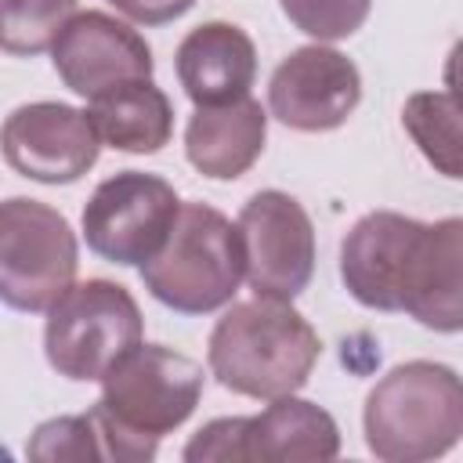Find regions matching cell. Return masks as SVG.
<instances>
[{
    "label": "cell",
    "mask_w": 463,
    "mask_h": 463,
    "mask_svg": "<svg viewBox=\"0 0 463 463\" xmlns=\"http://www.w3.org/2000/svg\"><path fill=\"white\" fill-rule=\"evenodd\" d=\"M336 452V420L297 394L271 398L257 416L210 420L184 445L188 463H322Z\"/></svg>",
    "instance_id": "obj_5"
},
{
    "label": "cell",
    "mask_w": 463,
    "mask_h": 463,
    "mask_svg": "<svg viewBox=\"0 0 463 463\" xmlns=\"http://www.w3.org/2000/svg\"><path fill=\"white\" fill-rule=\"evenodd\" d=\"M402 311L434 333L463 329V221L445 217L423 224Z\"/></svg>",
    "instance_id": "obj_15"
},
{
    "label": "cell",
    "mask_w": 463,
    "mask_h": 463,
    "mask_svg": "<svg viewBox=\"0 0 463 463\" xmlns=\"http://www.w3.org/2000/svg\"><path fill=\"white\" fill-rule=\"evenodd\" d=\"M87 119L101 145L134 156L159 152L174 134V105L152 80H134L90 98Z\"/></svg>",
    "instance_id": "obj_17"
},
{
    "label": "cell",
    "mask_w": 463,
    "mask_h": 463,
    "mask_svg": "<svg viewBox=\"0 0 463 463\" xmlns=\"http://www.w3.org/2000/svg\"><path fill=\"white\" fill-rule=\"evenodd\" d=\"M402 127L412 134L430 166L459 177V101L456 90H416L402 109Z\"/></svg>",
    "instance_id": "obj_18"
},
{
    "label": "cell",
    "mask_w": 463,
    "mask_h": 463,
    "mask_svg": "<svg viewBox=\"0 0 463 463\" xmlns=\"http://www.w3.org/2000/svg\"><path fill=\"white\" fill-rule=\"evenodd\" d=\"M174 69L195 109L228 105L250 94L257 80V47L235 22H203L177 43Z\"/></svg>",
    "instance_id": "obj_14"
},
{
    "label": "cell",
    "mask_w": 463,
    "mask_h": 463,
    "mask_svg": "<svg viewBox=\"0 0 463 463\" xmlns=\"http://www.w3.org/2000/svg\"><path fill=\"white\" fill-rule=\"evenodd\" d=\"M365 445L383 463H423L456 449L463 434V383L452 365L402 362L365 394Z\"/></svg>",
    "instance_id": "obj_2"
},
{
    "label": "cell",
    "mask_w": 463,
    "mask_h": 463,
    "mask_svg": "<svg viewBox=\"0 0 463 463\" xmlns=\"http://www.w3.org/2000/svg\"><path fill=\"white\" fill-rule=\"evenodd\" d=\"M279 7L289 18V25L304 36L333 43L354 36L365 25L373 0H279Z\"/></svg>",
    "instance_id": "obj_21"
},
{
    "label": "cell",
    "mask_w": 463,
    "mask_h": 463,
    "mask_svg": "<svg viewBox=\"0 0 463 463\" xmlns=\"http://www.w3.org/2000/svg\"><path fill=\"white\" fill-rule=\"evenodd\" d=\"M51 61L61 83L80 98H98L112 87L152 80V47L116 14L76 11L51 43Z\"/></svg>",
    "instance_id": "obj_12"
},
{
    "label": "cell",
    "mask_w": 463,
    "mask_h": 463,
    "mask_svg": "<svg viewBox=\"0 0 463 463\" xmlns=\"http://www.w3.org/2000/svg\"><path fill=\"white\" fill-rule=\"evenodd\" d=\"M109 4L137 25H166L195 7V0H109Z\"/></svg>",
    "instance_id": "obj_22"
},
{
    "label": "cell",
    "mask_w": 463,
    "mask_h": 463,
    "mask_svg": "<svg viewBox=\"0 0 463 463\" xmlns=\"http://www.w3.org/2000/svg\"><path fill=\"white\" fill-rule=\"evenodd\" d=\"M80 250L69 221L29 195L0 203V300L14 311H47L76 279Z\"/></svg>",
    "instance_id": "obj_7"
},
{
    "label": "cell",
    "mask_w": 463,
    "mask_h": 463,
    "mask_svg": "<svg viewBox=\"0 0 463 463\" xmlns=\"http://www.w3.org/2000/svg\"><path fill=\"white\" fill-rule=\"evenodd\" d=\"M423 235V221L373 210L340 242V279L344 289L373 311H402L409 268Z\"/></svg>",
    "instance_id": "obj_13"
},
{
    "label": "cell",
    "mask_w": 463,
    "mask_h": 463,
    "mask_svg": "<svg viewBox=\"0 0 463 463\" xmlns=\"http://www.w3.org/2000/svg\"><path fill=\"white\" fill-rule=\"evenodd\" d=\"M177 192L170 181L141 170H119L105 177L83 206L87 246L123 268H141L166 242L177 217Z\"/></svg>",
    "instance_id": "obj_8"
},
{
    "label": "cell",
    "mask_w": 463,
    "mask_h": 463,
    "mask_svg": "<svg viewBox=\"0 0 463 463\" xmlns=\"http://www.w3.org/2000/svg\"><path fill=\"white\" fill-rule=\"evenodd\" d=\"M203 365L166 344H134L101 376L94 402L119 430L156 441L177 430L203 398Z\"/></svg>",
    "instance_id": "obj_6"
},
{
    "label": "cell",
    "mask_w": 463,
    "mask_h": 463,
    "mask_svg": "<svg viewBox=\"0 0 463 463\" xmlns=\"http://www.w3.org/2000/svg\"><path fill=\"white\" fill-rule=\"evenodd\" d=\"M322 340L311 322L293 307V300L257 297L232 304L206 344V365L221 387L242 398L271 402L297 394L315 362Z\"/></svg>",
    "instance_id": "obj_1"
},
{
    "label": "cell",
    "mask_w": 463,
    "mask_h": 463,
    "mask_svg": "<svg viewBox=\"0 0 463 463\" xmlns=\"http://www.w3.org/2000/svg\"><path fill=\"white\" fill-rule=\"evenodd\" d=\"M29 459L40 463H61V459H105L101 449V430L94 412H80V416H54L47 423H40L25 445Z\"/></svg>",
    "instance_id": "obj_20"
},
{
    "label": "cell",
    "mask_w": 463,
    "mask_h": 463,
    "mask_svg": "<svg viewBox=\"0 0 463 463\" xmlns=\"http://www.w3.org/2000/svg\"><path fill=\"white\" fill-rule=\"evenodd\" d=\"M145 289L181 315H210L239 293V228L206 203H181L159 253L141 264Z\"/></svg>",
    "instance_id": "obj_3"
},
{
    "label": "cell",
    "mask_w": 463,
    "mask_h": 463,
    "mask_svg": "<svg viewBox=\"0 0 463 463\" xmlns=\"http://www.w3.org/2000/svg\"><path fill=\"white\" fill-rule=\"evenodd\" d=\"M0 152L7 166L40 184L80 181L101 152V141L87 119V109L65 101L18 105L0 127Z\"/></svg>",
    "instance_id": "obj_11"
},
{
    "label": "cell",
    "mask_w": 463,
    "mask_h": 463,
    "mask_svg": "<svg viewBox=\"0 0 463 463\" xmlns=\"http://www.w3.org/2000/svg\"><path fill=\"white\" fill-rule=\"evenodd\" d=\"M242 279L257 297L293 300L315 275V224L300 199L279 188L250 195L239 210Z\"/></svg>",
    "instance_id": "obj_9"
},
{
    "label": "cell",
    "mask_w": 463,
    "mask_h": 463,
    "mask_svg": "<svg viewBox=\"0 0 463 463\" xmlns=\"http://www.w3.org/2000/svg\"><path fill=\"white\" fill-rule=\"evenodd\" d=\"M362 101L358 65L326 43H307L289 51L268 80L271 116L304 134H326L351 119Z\"/></svg>",
    "instance_id": "obj_10"
},
{
    "label": "cell",
    "mask_w": 463,
    "mask_h": 463,
    "mask_svg": "<svg viewBox=\"0 0 463 463\" xmlns=\"http://www.w3.org/2000/svg\"><path fill=\"white\" fill-rule=\"evenodd\" d=\"M72 14L76 0H0V51L14 58L51 51Z\"/></svg>",
    "instance_id": "obj_19"
},
{
    "label": "cell",
    "mask_w": 463,
    "mask_h": 463,
    "mask_svg": "<svg viewBox=\"0 0 463 463\" xmlns=\"http://www.w3.org/2000/svg\"><path fill=\"white\" fill-rule=\"evenodd\" d=\"M145 318L127 286L109 279L72 282L51 307L43 351L58 376L76 383L101 380L116 358L141 344Z\"/></svg>",
    "instance_id": "obj_4"
},
{
    "label": "cell",
    "mask_w": 463,
    "mask_h": 463,
    "mask_svg": "<svg viewBox=\"0 0 463 463\" xmlns=\"http://www.w3.org/2000/svg\"><path fill=\"white\" fill-rule=\"evenodd\" d=\"M7 459H11V452H7L4 445H0V463H7Z\"/></svg>",
    "instance_id": "obj_23"
},
{
    "label": "cell",
    "mask_w": 463,
    "mask_h": 463,
    "mask_svg": "<svg viewBox=\"0 0 463 463\" xmlns=\"http://www.w3.org/2000/svg\"><path fill=\"white\" fill-rule=\"evenodd\" d=\"M268 112L250 94L228 105H203L184 127V156L210 181L242 177L264 152Z\"/></svg>",
    "instance_id": "obj_16"
}]
</instances>
